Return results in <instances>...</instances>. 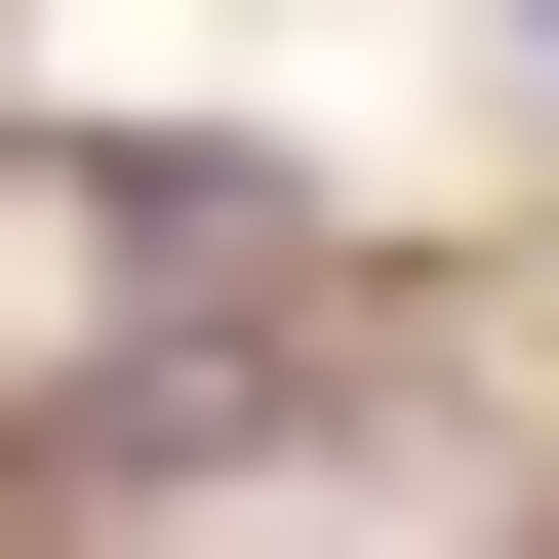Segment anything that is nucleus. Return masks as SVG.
<instances>
[{"mask_svg": "<svg viewBox=\"0 0 559 559\" xmlns=\"http://www.w3.org/2000/svg\"><path fill=\"white\" fill-rule=\"evenodd\" d=\"M0 200H40V280H81V360L360 320V240H400V200L320 160V120H240V81H40V120H0Z\"/></svg>", "mask_w": 559, "mask_h": 559, "instance_id": "1", "label": "nucleus"}, {"mask_svg": "<svg viewBox=\"0 0 559 559\" xmlns=\"http://www.w3.org/2000/svg\"><path fill=\"white\" fill-rule=\"evenodd\" d=\"M0 559H160V520L81 479V400H0Z\"/></svg>", "mask_w": 559, "mask_h": 559, "instance_id": "2", "label": "nucleus"}, {"mask_svg": "<svg viewBox=\"0 0 559 559\" xmlns=\"http://www.w3.org/2000/svg\"><path fill=\"white\" fill-rule=\"evenodd\" d=\"M440 40H479V120H520V160H559V0H440Z\"/></svg>", "mask_w": 559, "mask_h": 559, "instance_id": "3", "label": "nucleus"}, {"mask_svg": "<svg viewBox=\"0 0 559 559\" xmlns=\"http://www.w3.org/2000/svg\"><path fill=\"white\" fill-rule=\"evenodd\" d=\"M240 559H360V520H240Z\"/></svg>", "mask_w": 559, "mask_h": 559, "instance_id": "4", "label": "nucleus"}]
</instances>
